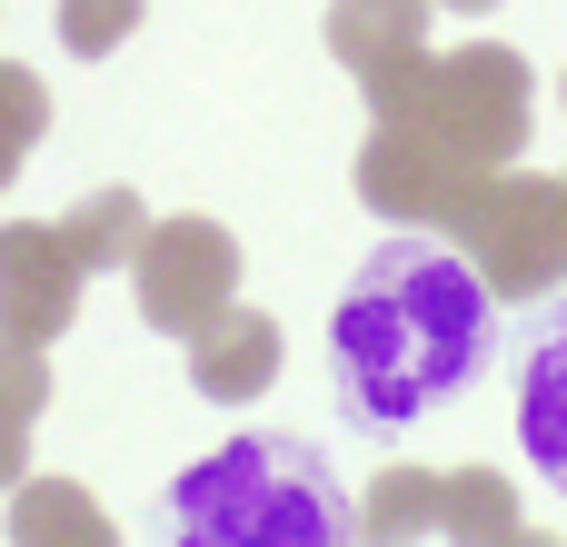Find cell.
<instances>
[{
  "label": "cell",
  "instance_id": "9",
  "mask_svg": "<svg viewBox=\"0 0 567 547\" xmlns=\"http://www.w3.org/2000/svg\"><path fill=\"white\" fill-rule=\"evenodd\" d=\"M329 60L359 90L419 70L429 60V0H329Z\"/></svg>",
  "mask_w": 567,
  "mask_h": 547
},
{
  "label": "cell",
  "instance_id": "14",
  "mask_svg": "<svg viewBox=\"0 0 567 547\" xmlns=\"http://www.w3.org/2000/svg\"><path fill=\"white\" fill-rule=\"evenodd\" d=\"M50 409V349H10L0 339V488L30 478V429Z\"/></svg>",
  "mask_w": 567,
  "mask_h": 547
},
{
  "label": "cell",
  "instance_id": "11",
  "mask_svg": "<svg viewBox=\"0 0 567 547\" xmlns=\"http://www.w3.org/2000/svg\"><path fill=\"white\" fill-rule=\"evenodd\" d=\"M10 547H120V528L80 478H20L10 488Z\"/></svg>",
  "mask_w": 567,
  "mask_h": 547
},
{
  "label": "cell",
  "instance_id": "16",
  "mask_svg": "<svg viewBox=\"0 0 567 547\" xmlns=\"http://www.w3.org/2000/svg\"><path fill=\"white\" fill-rule=\"evenodd\" d=\"M40 140H50V80L20 70V60H0V189L30 169Z\"/></svg>",
  "mask_w": 567,
  "mask_h": 547
},
{
  "label": "cell",
  "instance_id": "15",
  "mask_svg": "<svg viewBox=\"0 0 567 547\" xmlns=\"http://www.w3.org/2000/svg\"><path fill=\"white\" fill-rule=\"evenodd\" d=\"M528 518H518V488L498 478V468H449V508H439V538L449 547H498L518 538Z\"/></svg>",
  "mask_w": 567,
  "mask_h": 547
},
{
  "label": "cell",
  "instance_id": "4",
  "mask_svg": "<svg viewBox=\"0 0 567 547\" xmlns=\"http://www.w3.org/2000/svg\"><path fill=\"white\" fill-rule=\"evenodd\" d=\"M449 249L488 279V299H548L567 279V179L538 169H498L458 199Z\"/></svg>",
  "mask_w": 567,
  "mask_h": 547
},
{
  "label": "cell",
  "instance_id": "19",
  "mask_svg": "<svg viewBox=\"0 0 567 547\" xmlns=\"http://www.w3.org/2000/svg\"><path fill=\"white\" fill-rule=\"evenodd\" d=\"M449 10H468V20H478V10H498V0H449Z\"/></svg>",
  "mask_w": 567,
  "mask_h": 547
},
{
  "label": "cell",
  "instance_id": "12",
  "mask_svg": "<svg viewBox=\"0 0 567 547\" xmlns=\"http://www.w3.org/2000/svg\"><path fill=\"white\" fill-rule=\"evenodd\" d=\"M449 508V468H379L359 498V547H429Z\"/></svg>",
  "mask_w": 567,
  "mask_h": 547
},
{
  "label": "cell",
  "instance_id": "2",
  "mask_svg": "<svg viewBox=\"0 0 567 547\" xmlns=\"http://www.w3.org/2000/svg\"><path fill=\"white\" fill-rule=\"evenodd\" d=\"M159 547H359V508L309 438L249 429L159 488Z\"/></svg>",
  "mask_w": 567,
  "mask_h": 547
},
{
  "label": "cell",
  "instance_id": "3",
  "mask_svg": "<svg viewBox=\"0 0 567 547\" xmlns=\"http://www.w3.org/2000/svg\"><path fill=\"white\" fill-rule=\"evenodd\" d=\"M528 120H538V90H528V60L508 40H468V50L429 60L419 70V100H409V130H429L478 179H498L528 149Z\"/></svg>",
  "mask_w": 567,
  "mask_h": 547
},
{
  "label": "cell",
  "instance_id": "17",
  "mask_svg": "<svg viewBox=\"0 0 567 547\" xmlns=\"http://www.w3.org/2000/svg\"><path fill=\"white\" fill-rule=\"evenodd\" d=\"M50 20H60V50H80V60H110V50L140 30V0H60Z\"/></svg>",
  "mask_w": 567,
  "mask_h": 547
},
{
  "label": "cell",
  "instance_id": "7",
  "mask_svg": "<svg viewBox=\"0 0 567 547\" xmlns=\"http://www.w3.org/2000/svg\"><path fill=\"white\" fill-rule=\"evenodd\" d=\"M80 259L60 239V219H10L0 229V339L10 349H50L80 319Z\"/></svg>",
  "mask_w": 567,
  "mask_h": 547
},
{
  "label": "cell",
  "instance_id": "18",
  "mask_svg": "<svg viewBox=\"0 0 567 547\" xmlns=\"http://www.w3.org/2000/svg\"><path fill=\"white\" fill-rule=\"evenodd\" d=\"M498 547H558V538H548V528H518V538H498Z\"/></svg>",
  "mask_w": 567,
  "mask_h": 547
},
{
  "label": "cell",
  "instance_id": "8",
  "mask_svg": "<svg viewBox=\"0 0 567 547\" xmlns=\"http://www.w3.org/2000/svg\"><path fill=\"white\" fill-rule=\"evenodd\" d=\"M279 359H289V339H279V319L269 309H219L199 339H189V389L209 399V409H239V399H259V389H279Z\"/></svg>",
  "mask_w": 567,
  "mask_h": 547
},
{
  "label": "cell",
  "instance_id": "10",
  "mask_svg": "<svg viewBox=\"0 0 567 547\" xmlns=\"http://www.w3.org/2000/svg\"><path fill=\"white\" fill-rule=\"evenodd\" d=\"M518 448H528V468L567 498V309L538 319L528 349H518Z\"/></svg>",
  "mask_w": 567,
  "mask_h": 547
},
{
  "label": "cell",
  "instance_id": "1",
  "mask_svg": "<svg viewBox=\"0 0 567 547\" xmlns=\"http://www.w3.org/2000/svg\"><path fill=\"white\" fill-rule=\"evenodd\" d=\"M498 329H488V279L429 239L399 229L389 249H369V269L349 279L339 319H329V389L339 419L359 438H399L429 409H449L458 389H478Z\"/></svg>",
  "mask_w": 567,
  "mask_h": 547
},
{
  "label": "cell",
  "instance_id": "13",
  "mask_svg": "<svg viewBox=\"0 0 567 547\" xmlns=\"http://www.w3.org/2000/svg\"><path fill=\"white\" fill-rule=\"evenodd\" d=\"M60 239H70L80 279H100V269H130V259H140V239H150V209H140V189H90V199L60 219Z\"/></svg>",
  "mask_w": 567,
  "mask_h": 547
},
{
  "label": "cell",
  "instance_id": "20",
  "mask_svg": "<svg viewBox=\"0 0 567 547\" xmlns=\"http://www.w3.org/2000/svg\"><path fill=\"white\" fill-rule=\"evenodd\" d=\"M558 110H567V80H558Z\"/></svg>",
  "mask_w": 567,
  "mask_h": 547
},
{
  "label": "cell",
  "instance_id": "5",
  "mask_svg": "<svg viewBox=\"0 0 567 547\" xmlns=\"http://www.w3.org/2000/svg\"><path fill=\"white\" fill-rule=\"evenodd\" d=\"M130 299L159 339H199L229 299H239V239L219 219H150L140 259H130Z\"/></svg>",
  "mask_w": 567,
  "mask_h": 547
},
{
  "label": "cell",
  "instance_id": "6",
  "mask_svg": "<svg viewBox=\"0 0 567 547\" xmlns=\"http://www.w3.org/2000/svg\"><path fill=\"white\" fill-rule=\"evenodd\" d=\"M468 189H478V169H458V159H449L429 130H409V120L369 130V149H359V199H369L389 229H449Z\"/></svg>",
  "mask_w": 567,
  "mask_h": 547
}]
</instances>
